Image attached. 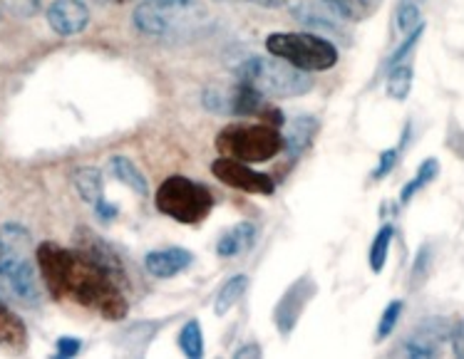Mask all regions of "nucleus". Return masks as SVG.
<instances>
[{
	"mask_svg": "<svg viewBox=\"0 0 464 359\" xmlns=\"http://www.w3.org/2000/svg\"><path fill=\"white\" fill-rule=\"evenodd\" d=\"M35 260L57 300H72L92 307L102 312L107 320H120L127 315V303L114 278V273L122 275V268L112 253H107V248L97 246V241L87 250H67L43 243Z\"/></svg>",
	"mask_w": 464,
	"mask_h": 359,
	"instance_id": "1",
	"label": "nucleus"
},
{
	"mask_svg": "<svg viewBox=\"0 0 464 359\" xmlns=\"http://www.w3.org/2000/svg\"><path fill=\"white\" fill-rule=\"evenodd\" d=\"M33 238L18 223L0 228V298L23 307H38L40 288L33 265Z\"/></svg>",
	"mask_w": 464,
	"mask_h": 359,
	"instance_id": "2",
	"label": "nucleus"
},
{
	"mask_svg": "<svg viewBox=\"0 0 464 359\" xmlns=\"http://www.w3.org/2000/svg\"><path fill=\"white\" fill-rule=\"evenodd\" d=\"M208 20L201 0H142L132 13L134 28L157 40L197 38L208 28Z\"/></svg>",
	"mask_w": 464,
	"mask_h": 359,
	"instance_id": "3",
	"label": "nucleus"
},
{
	"mask_svg": "<svg viewBox=\"0 0 464 359\" xmlns=\"http://www.w3.org/2000/svg\"><path fill=\"white\" fill-rule=\"evenodd\" d=\"M237 82L254 87L264 97H301L313 87L308 72L278 57H248L237 67Z\"/></svg>",
	"mask_w": 464,
	"mask_h": 359,
	"instance_id": "4",
	"label": "nucleus"
},
{
	"mask_svg": "<svg viewBox=\"0 0 464 359\" xmlns=\"http://www.w3.org/2000/svg\"><path fill=\"white\" fill-rule=\"evenodd\" d=\"M266 50L304 72H325L338 65V48L313 33H271L266 38Z\"/></svg>",
	"mask_w": 464,
	"mask_h": 359,
	"instance_id": "5",
	"label": "nucleus"
},
{
	"mask_svg": "<svg viewBox=\"0 0 464 359\" xmlns=\"http://www.w3.org/2000/svg\"><path fill=\"white\" fill-rule=\"evenodd\" d=\"M217 149L221 156L264 164L284 149V134L271 124H234L218 134Z\"/></svg>",
	"mask_w": 464,
	"mask_h": 359,
	"instance_id": "6",
	"label": "nucleus"
},
{
	"mask_svg": "<svg viewBox=\"0 0 464 359\" xmlns=\"http://www.w3.org/2000/svg\"><path fill=\"white\" fill-rule=\"evenodd\" d=\"M154 203L164 216L174 218L179 223H187V226L201 223L214 208V199H211L207 186H201V184L187 179V176L164 179V184L157 189Z\"/></svg>",
	"mask_w": 464,
	"mask_h": 359,
	"instance_id": "7",
	"label": "nucleus"
},
{
	"mask_svg": "<svg viewBox=\"0 0 464 359\" xmlns=\"http://www.w3.org/2000/svg\"><path fill=\"white\" fill-rule=\"evenodd\" d=\"M211 174L221 184H227L231 189L246 191V194H258V196H271L276 191L274 179L268 174L254 171L246 161L231 159V156H218L211 164Z\"/></svg>",
	"mask_w": 464,
	"mask_h": 359,
	"instance_id": "8",
	"label": "nucleus"
},
{
	"mask_svg": "<svg viewBox=\"0 0 464 359\" xmlns=\"http://www.w3.org/2000/svg\"><path fill=\"white\" fill-rule=\"evenodd\" d=\"M313 295H315V283H313L308 275H304V278H298V280L285 290L284 298L278 300V305H276L274 310V322L284 337L294 332V327L298 325V320H301V315H304L308 303L313 300Z\"/></svg>",
	"mask_w": 464,
	"mask_h": 359,
	"instance_id": "9",
	"label": "nucleus"
},
{
	"mask_svg": "<svg viewBox=\"0 0 464 359\" xmlns=\"http://www.w3.org/2000/svg\"><path fill=\"white\" fill-rule=\"evenodd\" d=\"M48 25L57 35H80L90 25V10L82 0H55L48 8Z\"/></svg>",
	"mask_w": 464,
	"mask_h": 359,
	"instance_id": "10",
	"label": "nucleus"
},
{
	"mask_svg": "<svg viewBox=\"0 0 464 359\" xmlns=\"http://www.w3.org/2000/svg\"><path fill=\"white\" fill-rule=\"evenodd\" d=\"M194 263V253L187 248H164V250H152L144 258V268L147 273L160 278V280H169L174 275L184 273L189 265Z\"/></svg>",
	"mask_w": 464,
	"mask_h": 359,
	"instance_id": "11",
	"label": "nucleus"
},
{
	"mask_svg": "<svg viewBox=\"0 0 464 359\" xmlns=\"http://www.w3.org/2000/svg\"><path fill=\"white\" fill-rule=\"evenodd\" d=\"M254 243H256V226L244 221V223H237L234 228H228L227 233L218 238L217 253L218 258H237L241 253H246Z\"/></svg>",
	"mask_w": 464,
	"mask_h": 359,
	"instance_id": "12",
	"label": "nucleus"
},
{
	"mask_svg": "<svg viewBox=\"0 0 464 359\" xmlns=\"http://www.w3.org/2000/svg\"><path fill=\"white\" fill-rule=\"evenodd\" d=\"M72 184H75L80 199L90 203V206H97L100 201H104V179L102 171L95 169V166H80V169L72 174Z\"/></svg>",
	"mask_w": 464,
	"mask_h": 359,
	"instance_id": "13",
	"label": "nucleus"
},
{
	"mask_svg": "<svg viewBox=\"0 0 464 359\" xmlns=\"http://www.w3.org/2000/svg\"><path fill=\"white\" fill-rule=\"evenodd\" d=\"M107 169H110V174H112L114 179L120 181V184H124L127 189H132L134 194H140V196H147V194H150V184L144 179V174L137 169L127 156H110Z\"/></svg>",
	"mask_w": 464,
	"mask_h": 359,
	"instance_id": "14",
	"label": "nucleus"
},
{
	"mask_svg": "<svg viewBox=\"0 0 464 359\" xmlns=\"http://www.w3.org/2000/svg\"><path fill=\"white\" fill-rule=\"evenodd\" d=\"M315 129H318V122H315V117H295L291 127H288V132L284 134V146L288 152L298 156L301 152H305L308 146H311L313 137H315Z\"/></svg>",
	"mask_w": 464,
	"mask_h": 359,
	"instance_id": "15",
	"label": "nucleus"
},
{
	"mask_svg": "<svg viewBox=\"0 0 464 359\" xmlns=\"http://www.w3.org/2000/svg\"><path fill=\"white\" fill-rule=\"evenodd\" d=\"M25 325L20 317H15V312L10 310L8 305L3 303L0 298V345L5 347H13V350H23L25 347Z\"/></svg>",
	"mask_w": 464,
	"mask_h": 359,
	"instance_id": "16",
	"label": "nucleus"
},
{
	"mask_svg": "<svg viewBox=\"0 0 464 359\" xmlns=\"http://www.w3.org/2000/svg\"><path fill=\"white\" fill-rule=\"evenodd\" d=\"M248 290V278L244 273L228 278L227 283L221 285V290L214 298V315L217 317H224L228 310H234V305L244 298V293Z\"/></svg>",
	"mask_w": 464,
	"mask_h": 359,
	"instance_id": "17",
	"label": "nucleus"
},
{
	"mask_svg": "<svg viewBox=\"0 0 464 359\" xmlns=\"http://www.w3.org/2000/svg\"><path fill=\"white\" fill-rule=\"evenodd\" d=\"M437 176H440V159L430 156V159H425L420 166H417L415 179L408 181V184L402 186V191H400V203H402V206H408L410 201H412V196H417V194L425 189V186H430Z\"/></svg>",
	"mask_w": 464,
	"mask_h": 359,
	"instance_id": "18",
	"label": "nucleus"
},
{
	"mask_svg": "<svg viewBox=\"0 0 464 359\" xmlns=\"http://www.w3.org/2000/svg\"><path fill=\"white\" fill-rule=\"evenodd\" d=\"M442 335H437L435 330H422L417 332V335H412V337H408V342H405V354H410V357H417V359H427V357H437L440 354V350H442Z\"/></svg>",
	"mask_w": 464,
	"mask_h": 359,
	"instance_id": "19",
	"label": "nucleus"
},
{
	"mask_svg": "<svg viewBox=\"0 0 464 359\" xmlns=\"http://www.w3.org/2000/svg\"><path fill=\"white\" fill-rule=\"evenodd\" d=\"M392 238H395V228L392 226H382L372 238V246H370L368 253V263L372 273H382V268L388 263V253L390 246H392Z\"/></svg>",
	"mask_w": 464,
	"mask_h": 359,
	"instance_id": "20",
	"label": "nucleus"
},
{
	"mask_svg": "<svg viewBox=\"0 0 464 359\" xmlns=\"http://www.w3.org/2000/svg\"><path fill=\"white\" fill-rule=\"evenodd\" d=\"M412 82H415V72L410 65H392L388 75V97L395 102H405L412 92Z\"/></svg>",
	"mask_w": 464,
	"mask_h": 359,
	"instance_id": "21",
	"label": "nucleus"
},
{
	"mask_svg": "<svg viewBox=\"0 0 464 359\" xmlns=\"http://www.w3.org/2000/svg\"><path fill=\"white\" fill-rule=\"evenodd\" d=\"M179 350L189 359L204 357V332L199 320L184 322V327L179 330Z\"/></svg>",
	"mask_w": 464,
	"mask_h": 359,
	"instance_id": "22",
	"label": "nucleus"
},
{
	"mask_svg": "<svg viewBox=\"0 0 464 359\" xmlns=\"http://www.w3.org/2000/svg\"><path fill=\"white\" fill-rule=\"evenodd\" d=\"M395 20H398L400 33H412L417 25H422V13L415 0H400L398 10H395Z\"/></svg>",
	"mask_w": 464,
	"mask_h": 359,
	"instance_id": "23",
	"label": "nucleus"
},
{
	"mask_svg": "<svg viewBox=\"0 0 464 359\" xmlns=\"http://www.w3.org/2000/svg\"><path fill=\"white\" fill-rule=\"evenodd\" d=\"M402 310H405L402 300H395V303H390L388 307L382 310V315H380V322H378V332H375L378 342H385L390 335L395 332L400 317H402Z\"/></svg>",
	"mask_w": 464,
	"mask_h": 359,
	"instance_id": "24",
	"label": "nucleus"
},
{
	"mask_svg": "<svg viewBox=\"0 0 464 359\" xmlns=\"http://www.w3.org/2000/svg\"><path fill=\"white\" fill-rule=\"evenodd\" d=\"M328 3L348 20H361L362 15H368L370 10L368 0H328Z\"/></svg>",
	"mask_w": 464,
	"mask_h": 359,
	"instance_id": "25",
	"label": "nucleus"
},
{
	"mask_svg": "<svg viewBox=\"0 0 464 359\" xmlns=\"http://www.w3.org/2000/svg\"><path fill=\"white\" fill-rule=\"evenodd\" d=\"M400 152H402V146H395V149H385V152L380 154L378 169L372 171V179L380 181V179H385L388 174H392V169L398 166Z\"/></svg>",
	"mask_w": 464,
	"mask_h": 359,
	"instance_id": "26",
	"label": "nucleus"
},
{
	"mask_svg": "<svg viewBox=\"0 0 464 359\" xmlns=\"http://www.w3.org/2000/svg\"><path fill=\"white\" fill-rule=\"evenodd\" d=\"M204 104H207V109H211V112L231 114V95H224L218 87H214V90H207V92H204Z\"/></svg>",
	"mask_w": 464,
	"mask_h": 359,
	"instance_id": "27",
	"label": "nucleus"
},
{
	"mask_svg": "<svg viewBox=\"0 0 464 359\" xmlns=\"http://www.w3.org/2000/svg\"><path fill=\"white\" fill-rule=\"evenodd\" d=\"M422 33H425V25H417V28L408 35V40H405V43H402V45H400V48L392 52V57H390V65H400V62L405 60V55H408L410 50L415 48L417 40L422 38Z\"/></svg>",
	"mask_w": 464,
	"mask_h": 359,
	"instance_id": "28",
	"label": "nucleus"
},
{
	"mask_svg": "<svg viewBox=\"0 0 464 359\" xmlns=\"http://www.w3.org/2000/svg\"><path fill=\"white\" fill-rule=\"evenodd\" d=\"M430 246H422L417 250V258H415V265H412V278H415L417 283H422L427 278V270H430Z\"/></svg>",
	"mask_w": 464,
	"mask_h": 359,
	"instance_id": "29",
	"label": "nucleus"
},
{
	"mask_svg": "<svg viewBox=\"0 0 464 359\" xmlns=\"http://www.w3.org/2000/svg\"><path fill=\"white\" fill-rule=\"evenodd\" d=\"M82 347V342L77 340V337H60L55 345V352L60 359H70V357H77V352Z\"/></svg>",
	"mask_w": 464,
	"mask_h": 359,
	"instance_id": "30",
	"label": "nucleus"
},
{
	"mask_svg": "<svg viewBox=\"0 0 464 359\" xmlns=\"http://www.w3.org/2000/svg\"><path fill=\"white\" fill-rule=\"evenodd\" d=\"M234 357L237 359H258V357H264V350H261L258 345H254V342H248V345H244V347H238V350L234 352Z\"/></svg>",
	"mask_w": 464,
	"mask_h": 359,
	"instance_id": "31",
	"label": "nucleus"
},
{
	"mask_svg": "<svg viewBox=\"0 0 464 359\" xmlns=\"http://www.w3.org/2000/svg\"><path fill=\"white\" fill-rule=\"evenodd\" d=\"M95 211L102 221H112V218H117V206H110L107 201H100L95 206Z\"/></svg>",
	"mask_w": 464,
	"mask_h": 359,
	"instance_id": "32",
	"label": "nucleus"
},
{
	"mask_svg": "<svg viewBox=\"0 0 464 359\" xmlns=\"http://www.w3.org/2000/svg\"><path fill=\"white\" fill-rule=\"evenodd\" d=\"M452 352H455L457 357L464 359V330L452 332Z\"/></svg>",
	"mask_w": 464,
	"mask_h": 359,
	"instance_id": "33",
	"label": "nucleus"
},
{
	"mask_svg": "<svg viewBox=\"0 0 464 359\" xmlns=\"http://www.w3.org/2000/svg\"><path fill=\"white\" fill-rule=\"evenodd\" d=\"M248 3H254L258 8H281V5H285V0H248Z\"/></svg>",
	"mask_w": 464,
	"mask_h": 359,
	"instance_id": "34",
	"label": "nucleus"
},
{
	"mask_svg": "<svg viewBox=\"0 0 464 359\" xmlns=\"http://www.w3.org/2000/svg\"><path fill=\"white\" fill-rule=\"evenodd\" d=\"M420 3H425V0H420Z\"/></svg>",
	"mask_w": 464,
	"mask_h": 359,
	"instance_id": "35",
	"label": "nucleus"
}]
</instances>
